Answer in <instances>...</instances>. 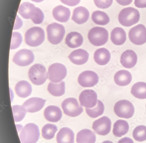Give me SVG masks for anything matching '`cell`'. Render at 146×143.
<instances>
[{
	"label": "cell",
	"instance_id": "4",
	"mask_svg": "<svg viewBox=\"0 0 146 143\" xmlns=\"http://www.w3.org/2000/svg\"><path fill=\"white\" fill-rule=\"evenodd\" d=\"M44 39V31L40 27L31 28L25 33V42L30 46L35 47L40 46L43 43Z\"/></svg>",
	"mask_w": 146,
	"mask_h": 143
},
{
	"label": "cell",
	"instance_id": "36",
	"mask_svg": "<svg viewBox=\"0 0 146 143\" xmlns=\"http://www.w3.org/2000/svg\"><path fill=\"white\" fill-rule=\"evenodd\" d=\"M13 110L15 120L16 122L22 121L25 117L27 112L26 108L21 105H14L13 106Z\"/></svg>",
	"mask_w": 146,
	"mask_h": 143
},
{
	"label": "cell",
	"instance_id": "16",
	"mask_svg": "<svg viewBox=\"0 0 146 143\" xmlns=\"http://www.w3.org/2000/svg\"><path fill=\"white\" fill-rule=\"evenodd\" d=\"M46 100L40 98H32L29 99L23 104L27 112L34 113L40 111L44 106Z\"/></svg>",
	"mask_w": 146,
	"mask_h": 143
},
{
	"label": "cell",
	"instance_id": "1",
	"mask_svg": "<svg viewBox=\"0 0 146 143\" xmlns=\"http://www.w3.org/2000/svg\"><path fill=\"white\" fill-rule=\"evenodd\" d=\"M19 13L25 19H31L35 24H40L44 21V14L39 8L29 2L20 5Z\"/></svg>",
	"mask_w": 146,
	"mask_h": 143
},
{
	"label": "cell",
	"instance_id": "25",
	"mask_svg": "<svg viewBox=\"0 0 146 143\" xmlns=\"http://www.w3.org/2000/svg\"><path fill=\"white\" fill-rule=\"evenodd\" d=\"M84 41L83 37L81 34L77 32H72L67 35L66 44L72 49H75L82 45Z\"/></svg>",
	"mask_w": 146,
	"mask_h": 143
},
{
	"label": "cell",
	"instance_id": "43",
	"mask_svg": "<svg viewBox=\"0 0 146 143\" xmlns=\"http://www.w3.org/2000/svg\"><path fill=\"white\" fill-rule=\"evenodd\" d=\"M31 1L34 2H37V3H40V2L44 1V0H31Z\"/></svg>",
	"mask_w": 146,
	"mask_h": 143
},
{
	"label": "cell",
	"instance_id": "33",
	"mask_svg": "<svg viewBox=\"0 0 146 143\" xmlns=\"http://www.w3.org/2000/svg\"><path fill=\"white\" fill-rule=\"evenodd\" d=\"M104 106L102 102L100 100H98L97 106L94 108H86V113L92 118H96L102 116L104 112Z\"/></svg>",
	"mask_w": 146,
	"mask_h": 143
},
{
	"label": "cell",
	"instance_id": "18",
	"mask_svg": "<svg viewBox=\"0 0 146 143\" xmlns=\"http://www.w3.org/2000/svg\"><path fill=\"white\" fill-rule=\"evenodd\" d=\"M89 57L88 53L82 49L74 50L71 53L68 58L71 62L77 65H82L88 61Z\"/></svg>",
	"mask_w": 146,
	"mask_h": 143
},
{
	"label": "cell",
	"instance_id": "29",
	"mask_svg": "<svg viewBox=\"0 0 146 143\" xmlns=\"http://www.w3.org/2000/svg\"><path fill=\"white\" fill-rule=\"evenodd\" d=\"M129 130V125L126 121L119 120L117 121L113 126V134L118 138L126 134Z\"/></svg>",
	"mask_w": 146,
	"mask_h": 143
},
{
	"label": "cell",
	"instance_id": "21",
	"mask_svg": "<svg viewBox=\"0 0 146 143\" xmlns=\"http://www.w3.org/2000/svg\"><path fill=\"white\" fill-rule=\"evenodd\" d=\"M75 135L73 131L68 127L62 128L56 136L58 143H74Z\"/></svg>",
	"mask_w": 146,
	"mask_h": 143
},
{
	"label": "cell",
	"instance_id": "7",
	"mask_svg": "<svg viewBox=\"0 0 146 143\" xmlns=\"http://www.w3.org/2000/svg\"><path fill=\"white\" fill-rule=\"evenodd\" d=\"M46 32L49 41L55 45L61 43L66 33L64 26L56 23L49 24L46 28Z\"/></svg>",
	"mask_w": 146,
	"mask_h": 143
},
{
	"label": "cell",
	"instance_id": "12",
	"mask_svg": "<svg viewBox=\"0 0 146 143\" xmlns=\"http://www.w3.org/2000/svg\"><path fill=\"white\" fill-rule=\"evenodd\" d=\"M13 62L21 67H26L33 63L34 55L32 51L23 49L16 52L13 58Z\"/></svg>",
	"mask_w": 146,
	"mask_h": 143
},
{
	"label": "cell",
	"instance_id": "37",
	"mask_svg": "<svg viewBox=\"0 0 146 143\" xmlns=\"http://www.w3.org/2000/svg\"><path fill=\"white\" fill-rule=\"evenodd\" d=\"M22 36L18 32H14L13 33L12 42H11V49L14 50L18 48L22 42Z\"/></svg>",
	"mask_w": 146,
	"mask_h": 143
},
{
	"label": "cell",
	"instance_id": "19",
	"mask_svg": "<svg viewBox=\"0 0 146 143\" xmlns=\"http://www.w3.org/2000/svg\"><path fill=\"white\" fill-rule=\"evenodd\" d=\"M44 116L46 120L48 121L56 122L60 120L62 113L59 107L51 105L45 108L44 111Z\"/></svg>",
	"mask_w": 146,
	"mask_h": 143
},
{
	"label": "cell",
	"instance_id": "22",
	"mask_svg": "<svg viewBox=\"0 0 146 143\" xmlns=\"http://www.w3.org/2000/svg\"><path fill=\"white\" fill-rule=\"evenodd\" d=\"M52 13L55 20L61 23H66L69 20L71 13L68 8L59 5L54 9Z\"/></svg>",
	"mask_w": 146,
	"mask_h": 143
},
{
	"label": "cell",
	"instance_id": "34",
	"mask_svg": "<svg viewBox=\"0 0 146 143\" xmlns=\"http://www.w3.org/2000/svg\"><path fill=\"white\" fill-rule=\"evenodd\" d=\"M57 131L58 128L56 125L50 123L46 124L42 129V136L45 139H51L54 138Z\"/></svg>",
	"mask_w": 146,
	"mask_h": 143
},
{
	"label": "cell",
	"instance_id": "14",
	"mask_svg": "<svg viewBox=\"0 0 146 143\" xmlns=\"http://www.w3.org/2000/svg\"><path fill=\"white\" fill-rule=\"evenodd\" d=\"M98 81V76L97 73L89 70L84 71L78 77V82L84 87H93L97 85Z\"/></svg>",
	"mask_w": 146,
	"mask_h": 143
},
{
	"label": "cell",
	"instance_id": "6",
	"mask_svg": "<svg viewBox=\"0 0 146 143\" xmlns=\"http://www.w3.org/2000/svg\"><path fill=\"white\" fill-rule=\"evenodd\" d=\"M90 43L95 46L105 45L108 40V33L104 28L95 27L91 29L88 34Z\"/></svg>",
	"mask_w": 146,
	"mask_h": 143
},
{
	"label": "cell",
	"instance_id": "15",
	"mask_svg": "<svg viewBox=\"0 0 146 143\" xmlns=\"http://www.w3.org/2000/svg\"><path fill=\"white\" fill-rule=\"evenodd\" d=\"M111 122L109 118L103 116L93 122L92 128L95 133L102 136L108 134L111 130Z\"/></svg>",
	"mask_w": 146,
	"mask_h": 143
},
{
	"label": "cell",
	"instance_id": "17",
	"mask_svg": "<svg viewBox=\"0 0 146 143\" xmlns=\"http://www.w3.org/2000/svg\"><path fill=\"white\" fill-rule=\"evenodd\" d=\"M137 61V56L133 51L127 50L121 56L120 62L124 67L131 69L135 67Z\"/></svg>",
	"mask_w": 146,
	"mask_h": 143
},
{
	"label": "cell",
	"instance_id": "32",
	"mask_svg": "<svg viewBox=\"0 0 146 143\" xmlns=\"http://www.w3.org/2000/svg\"><path fill=\"white\" fill-rule=\"evenodd\" d=\"M93 22L97 25H106L110 22L109 16L106 13L101 11H96L92 15Z\"/></svg>",
	"mask_w": 146,
	"mask_h": 143
},
{
	"label": "cell",
	"instance_id": "13",
	"mask_svg": "<svg viewBox=\"0 0 146 143\" xmlns=\"http://www.w3.org/2000/svg\"><path fill=\"white\" fill-rule=\"evenodd\" d=\"M97 93L92 90H86L82 91L79 97V100L81 106L86 108H93L98 103Z\"/></svg>",
	"mask_w": 146,
	"mask_h": 143
},
{
	"label": "cell",
	"instance_id": "8",
	"mask_svg": "<svg viewBox=\"0 0 146 143\" xmlns=\"http://www.w3.org/2000/svg\"><path fill=\"white\" fill-rule=\"evenodd\" d=\"M114 111L115 114L119 117L128 119L133 116L135 109L131 102L126 100H122L116 103Z\"/></svg>",
	"mask_w": 146,
	"mask_h": 143
},
{
	"label": "cell",
	"instance_id": "24",
	"mask_svg": "<svg viewBox=\"0 0 146 143\" xmlns=\"http://www.w3.org/2000/svg\"><path fill=\"white\" fill-rule=\"evenodd\" d=\"M114 81L117 85L124 86L130 84L132 80L131 73L125 70L118 71L114 76Z\"/></svg>",
	"mask_w": 146,
	"mask_h": 143
},
{
	"label": "cell",
	"instance_id": "35",
	"mask_svg": "<svg viewBox=\"0 0 146 143\" xmlns=\"http://www.w3.org/2000/svg\"><path fill=\"white\" fill-rule=\"evenodd\" d=\"M133 137L136 141L143 142L146 140V126H139L133 131Z\"/></svg>",
	"mask_w": 146,
	"mask_h": 143
},
{
	"label": "cell",
	"instance_id": "42",
	"mask_svg": "<svg viewBox=\"0 0 146 143\" xmlns=\"http://www.w3.org/2000/svg\"><path fill=\"white\" fill-rule=\"evenodd\" d=\"M118 143H134L132 139L128 137L122 138L119 140Z\"/></svg>",
	"mask_w": 146,
	"mask_h": 143
},
{
	"label": "cell",
	"instance_id": "23",
	"mask_svg": "<svg viewBox=\"0 0 146 143\" xmlns=\"http://www.w3.org/2000/svg\"><path fill=\"white\" fill-rule=\"evenodd\" d=\"M15 93L19 97L26 98L30 96L32 91V87L28 82L20 81L16 84L15 88Z\"/></svg>",
	"mask_w": 146,
	"mask_h": 143
},
{
	"label": "cell",
	"instance_id": "45",
	"mask_svg": "<svg viewBox=\"0 0 146 143\" xmlns=\"http://www.w3.org/2000/svg\"></svg>",
	"mask_w": 146,
	"mask_h": 143
},
{
	"label": "cell",
	"instance_id": "28",
	"mask_svg": "<svg viewBox=\"0 0 146 143\" xmlns=\"http://www.w3.org/2000/svg\"><path fill=\"white\" fill-rule=\"evenodd\" d=\"M111 40L112 43L116 45H121L124 44L126 40V35L123 29L116 27L113 29L111 33Z\"/></svg>",
	"mask_w": 146,
	"mask_h": 143
},
{
	"label": "cell",
	"instance_id": "3",
	"mask_svg": "<svg viewBox=\"0 0 146 143\" xmlns=\"http://www.w3.org/2000/svg\"><path fill=\"white\" fill-rule=\"evenodd\" d=\"M40 131L37 125L33 123L25 125L19 134L22 143H36L40 138Z\"/></svg>",
	"mask_w": 146,
	"mask_h": 143
},
{
	"label": "cell",
	"instance_id": "2",
	"mask_svg": "<svg viewBox=\"0 0 146 143\" xmlns=\"http://www.w3.org/2000/svg\"><path fill=\"white\" fill-rule=\"evenodd\" d=\"M140 19V14L137 9L128 7L123 9L120 12L118 19L122 26L129 27L137 23Z\"/></svg>",
	"mask_w": 146,
	"mask_h": 143
},
{
	"label": "cell",
	"instance_id": "38",
	"mask_svg": "<svg viewBox=\"0 0 146 143\" xmlns=\"http://www.w3.org/2000/svg\"><path fill=\"white\" fill-rule=\"evenodd\" d=\"M113 0H94L96 6L101 9L109 8L112 5Z\"/></svg>",
	"mask_w": 146,
	"mask_h": 143
},
{
	"label": "cell",
	"instance_id": "26",
	"mask_svg": "<svg viewBox=\"0 0 146 143\" xmlns=\"http://www.w3.org/2000/svg\"><path fill=\"white\" fill-rule=\"evenodd\" d=\"M96 140L95 133L88 129L81 130L76 136L77 143H95Z\"/></svg>",
	"mask_w": 146,
	"mask_h": 143
},
{
	"label": "cell",
	"instance_id": "39",
	"mask_svg": "<svg viewBox=\"0 0 146 143\" xmlns=\"http://www.w3.org/2000/svg\"><path fill=\"white\" fill-rule=\"evenodd\" d=\"M60 1L69 6H75L80 3V0H60Z\"/></svg>",
	"mask_w": 146,
	"mask_h": 143
},
{
	"label": "cell",
	"instance_id": "9",
	"mask_svg": "<svg viewBox=\"0 0 146 143\" xmlns=\"http://www.w3.org/2000/svg\"><path fill=\"white\" fill-rule=\"evenodd\" d=\"M67 71L65 65L59 63L53 64L50 66L48 71V79L52 82H60L65 79Z\"/></svg>",
	"mask_w": 146,
	"mask_h": 143
},
{
	"label": "cell",
	"instance_id": "20",
	"mask_svg": "<svg viewBox=\"0 0 146 143\" xmlns=\"http://www.w3.org/2000/svg\"><path fill=\"white\" fill-rule=\"evenodd\" d=\"M89 17L88 10L85 7L80 6L73 11L72 19L78 24H83L88 20Z\"/></svg>",
	"mask_w": 146,
	"mask_h": 143
},
{
	"label": "cell",
	"instance_id": "11",
	"mask_svg": "<svg viewBox=\"0 0 146 143\" xmlns=\"http://www.w3.org/2000/svg\"><path fill=\"white\" fill-rule=\"evenodd\" d=\"M129 40L133 44L141 45L146 42V28L142 24H139L131 28L129 33Z\"/></svg>",
	"mask_w": 146,
	"mask_h": 143
},
{
	"label": "cell",
	"instance_id": "40",
	"mask_svg": "<svg viewBox=\"0 0 146 143\" xmlns=\"http://www.w3.org/2000/svg\"><path fill=\"white\" fill-rule=\"evenodd\" d=\"M134 4L138 8H146V0H135Z\"/></svg>",
	"mask_w": 146,
	"mask_h": 143
},
{
	"label": "cell",
	"instance_id": "44",
	"mask_svg": "<svg viewBox=\"0 0 146 143\" xmlns=\"http://www.w3.org/2000/svg\"><path fill=\"white\" fill-rule=\"evenodd\" d=\"M102 143H113V142H111V141H109V140H106V141H104L103 142H102Z\"/></svg>",
	"mask_w": 146,
	"mask_h": 143
},
{
	"label": "cell",
	"instance_id": "30",
	"mask_svg": "<svg viewBox=\"0 0 146 143\" xmlns=\"http://www.w3.org/2000/svg\"><path fill=\"white\" fill-rule=\"evenodd\" d=\"M131 93L133 96L139 99H146V83L139 82L132 86Z\"/></svg>",
	"mask_w": 146,
	"mask_h": 143
},
{
	"label": "cell",
	"instance_id": "5",
	"mask_svg": "<svg viewBox=\"0 0 146 143\" xmlns=\"http://www.w3.org/2000/svg\"><path fill=\"white\" fill-rule=\"evenodd\" d=\"M48 74L45 67L40 64L33 65L28 72L30 80L36 85L43 84L48 78Z\"/></svg>",
	"mask_w": 146,
	"mask_h": 143
},
{
	"label": "cell",
	"instance_id": "10",
	"mask_svg": "<svg viewBox=\"0 0 146 143\" xmlns=\"http://www.w3.org/2000/svg\"><path fill=\"white\" fill-rule=\"evenodd\" d=\"M62 107L66 115L73 117L80 116L84 111L77 100L74 98L66 99L62 103Z\"/></svg>",
	"mask_w": 146,
	"mask_h": 143
},
{
	"label": "cell",
	"instance_id": "41",
	"mask_svg": "<svg viewBox=\"0 0 146 143\" xmlns=\"http://www.w3.org/2000/svg\"><path fill=\"white\" fill-rule=\"evenodd\" d=\"M118 4L122 6H126L132 3L133 0H116Z\"/></svg>",
	"mask_w": 146,
	"mask_h": 143
},
{
	"label": "cell",
	"instance_id": "27",
	"mask_svg": "<svg viewBox=\"0 0 146 143\" xmlns=\"http://www.w3.org/2000/svg\"><path fill=\"white\" fill-rule=\"evenodd\" d=\"M94 60L98 65H104L107 64L111 59V54L107 49L101 48L95 51Z\"/></svg>",
	"mask_w": 146,
	"mask_h": 143
},
{
	"label": "cell",
	"instance_id": "31",
	"mask_svg": "<svg viewBox=\"0 0 146 143\" xmlns=\"http://www.w3.org/2000/svg\"><path fill=\"white\" fill-rule=\"evenodd\" d=\"M48 90L50 94L55 97H60L65 93V83L62 81L60 83L50 82L48 86Z\"/></svg>",
	"mask_w": 146,
	"mask_h": 143
}]
</instances>
